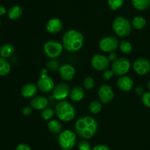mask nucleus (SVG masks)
<instances>
[{"instance_id":"f257e3e1","label":"nucleus","mask_w":150,"mask_h":150,"mask_svg":"<svg viewBox=\"0 0 150 150\" xmlns=\"http://www.w3.org/2000/svg\"><path fill=\"white\" fill-rule=\"evenodd\" d=\"M74 127L79 137L83 139H89L98 132V123L92 116H83L76 121Z\"/></svg>"},{"instance_id":"f03ea898","label":"nucleus","mask_w":150,"mask_h":150,"mask_svg":"<svg viewBox=\"0 0 150 150\" xmlns=\"http://www.w3.org/2000/svg\"><path fill=\"white\" fill-rule=\"evenodd\" d=\"M83 35L79 31L70 29L64 34L62 38L63 47L67 51H78L83 45Z\"/></svg>"},{"instance_id":"7ed1b4c3","label":"nucleus","mask_w":150,"mask_h":150,"mask_svg":"<svg viewBox=\"0 0 150 150\" xmlns=\"http://www.w3.org/2000/svg\"><path fill=\"white\" fill-rule=\"evenodd\" d=\"M55 113L60 121H70L76 116V109L71 103L64 100L57 104Z\"/></svg>"},{"instance_id":"20e7f679","label":"nucleus","mask_w":150,"mask_h":150,"mask_svg":"<svg viewBox=\"0 0 150 150\" xmlns=\"http://www.w3.org/2000/svg\"><path fill=\"white\" fill-rule=\"evenodd\" d=\"M112 29L118 36L124 38L130 34L132 25L127 19L123 16H118L113 21Z\"/></svg>"},{"instance_id":"39448f33","label":"nucleus","mask_w":150,"mask_h":150,"mask_svg":"<svg viewBox=\"0 0 150 150\" xmlns=\"http://www.w3.org/2000/svg\"><path fill=\"white\" fill-rule=\"evenodd\" d=\"M76 134L70 129H65L59 133L58 137L59 144L62 150H71L76 143Z\"/></svg>"},{"instance_id":"423d86ee","label":"nucleus","mask_w":150,"mask_h":150,"mask_svg":"<svg viewBox=\"0 0 150 150\" xmlns=\"http://www.w3.org/2000/svg\"><path fill=\"white\" fill-rule=\"evenodd\" d=\"M63 45L54 40L48 41L44 44L43 51L45 55L51 59H56L59 57L63 51Z\"/></svg>"},{"instance_id":"0eeeda50","label":"nucleus","mask_w":150,"mask_h":150,"mask_svg":"<svg viewBox=\"0 0 150 150\" xmlns=\"http://www.w3.org/2000/svg\"><path fill=\"white\" fill-rule=\"evenodd\" d=\"M130 69V61L127 57H122L117 58V60L112 63L111 70L114 71V74L117 76L125 75Z\"/></svg>"},{"instance_id":"6e6552de","label":"nucleus","mask_w":150,"mask_h":150,"mask_svg":"<svg viewBox=\"0 0 150 150\" xmlns=\"http://www.w3.org/2000/svg\"><path fill=\"white\" fill-rule=\"evenodd\" d=\"M120 45L118 38L115 36L108 35L103 38L99 42V47L103 51L111 53L115 51Z\"/></svg>"},{"instance_id":"1a4fd4ad","label":"nucleus","mask_w":150,"mask_h":150,"mask_svg":"<svg viewBox=\"0 0 150 150\" xmlns=\"http://www.w3.org/2000/svg\"><path fill=\"white\" fill-rule=\"evenodd\" d=\"M70 85L66 82H59L54 86L52 91V96L54 99L58 101H64L70 96Z\"/></svg>"},{"instance_id":"9d476101","label":"nucleus","mask_w":150,"mask_h":150,"mask_svg":"<svg viewBox=\"0 0 150 150\" xmlns=\"http://www.w3.org/2000/svg\"><path fill=\"white\" fill-rule=\"evenodd\" d=\"M110 60L103 54H97L92 57L91 65L92 68L98 71H105L109 66Z\"/></svg>"},{"instance_id":"9b49d317","label":"nucleus","mask_w":150,"mask_h":150,"mask_svg":"<svg viewBox=\"0 0 150 150\" xmlns=\"http://www.w3.org/2000/svg\"><path fill=\"white\" fill-rule=\"evenodd\" d=\"M98 96H99L101 102L104 103V104H108L114 99V91L109 85L103 84L98 89Z\"/></svg>"},{"instance_id":"f8f14e48","label":"nucleus","mask_w":150,"mask_h":150,"mask_svg":"<svg viewBox=\"0 0 150 150\" xmlns=\"http://www.w3.org/2000/svg\"><path fill=\"white\" fill-rule=\"evenodd\" d=\"M37 85H38V88L44 93L51 92L55 86L52 78L47 74H42L40 76L38 79Z\"/></svg>"},{"instance_id":"ddd939ff","label":"nucleus","mask_w":150,"mask_h":150,"mask_svg":"<svg viewBox=\"0 0 150 150\" xmlns=\"http://www.w3.org/2000/svg\"><path fill=\"white\" fill-rule=\"evenodd\" d=\"M133 68L135 72L138 74H146L150 71V61L146 58L140 57L135 60Z\"/></svg>"},{"instance_id":"4468645a","label":"nucleus","mask_w":150,"mask_h":150,"mask_svg":"<svg viewBox=\"0 0 150 150\" xmlns=\"http://www.w3.org/2000/svg\"><path fill=\"white\" fill-rule=\"evenodd\" d=\"M59 73L62 79L65 81H70L74 78L76 70L72 65L64 64L59 67Z\"/></svg>"},{"instance_id":"2eb2a0df","label":"nucleus","mask_w":150,"mask_h":150,"mask_svg":"<svg viewBox=\"0 0 150 150\" xmlns=\"http://www.w3.org/2000/svg\"><path fill=\"white\" fill-rule=\"evenodd\" d=\"M45 29L49 33L57 34L61 32L63 29V23L59 19L54 18L51 19L47 22L45 25Z\"/></svg>"},{"instance_id":"dca6fc26","label":"nucleus","mask_w":150,"mask_h":150,"mask_svg":"<svg viewBox=\"0 0 150 150\" xmlns=\"http://www.w3.org/2000/svg\"><path fill=\"white\" fill-rule=\"evenodd\" d=\"M117 85L118 88L122 91H130L134 86V82L131 77L126 75L121 76L117 79Z\"/></svg>"},{"instance_id":"f3484780","label":"nucleus","mask_w":150,"mask_h":150,"mask_svg":"<svg viewBox=\"0 0 150 150\" xmlns=\"http://www.w3.org/2000/svg\"><path fill=\"white\" fill-rule=\"evenodd\" d=\"M38 85H35V83H32V82H29V83L26 84L22 87L21 93L24 98L31 99L35 97V96L38 93Z\"/></svg>"},{"instance_id":"a211bd4d","label":"nucleus","mask_w":150,"mask_h":150,"mask_svg":"<svg viewBox=\"0 0 150 150\" xmlns=\"http://www.w3.org/2000/svg\"><path fill=\"white\" fill-rule=\"evenodd\" d=\"M48 104V101L46 99V97L43 96H38L34 97L30 101V106L33 109H35L37 110H42Z\"/></svg>"},{"instance_id":"6ab92c4d","label":"nucleus","mask_w":150,"mask_h":150,"mask_svg":"<svg viewBox=\"0 0 150 150\" xmlns=\"http://www.w3.org/2000/svg\"><path fill=\"white\" fill-rule=\"evenodd\" d=\"M85 96V91L82 87L75 86L70 90V98L73 101H80Z\"/></svg>"},{"instance_id":"aec40b11","label":"nucleus","mask_w":150,"mask_h":150,"mask_svg":"<svg viewBox=\"0 0 150 150\" xmlns=\"http://www.w3.org/2000/svg\"><path fill=\"white\" fill-rule=\"evenodd\" d=\"M22 14H23V10L20 6H13L8 10V17L11 20H17L20 19Z\"/></svg>"},{"instance_id":"412c9836","label":"nucleus","mask_w":150,"mask_h":150,"mask_svg":"<svg viewBox=\"0 0 150 150\" xmlns=\"http://www.w3.org/2000/svg\"><path fill=\"white\" fill-rule=\"evenodd\" d=\"M47 126H48V129L49 130V132L53 134L60 133L62 129V124L58 120H56V119L49 121Z\"/></svg>"},{"instance_id":"4be33fe9","label":"nucleus","mask_w":150,"mask_h":150,"mask_svg":"<svg viewBox=\"0 0 150 150\" xmlns=\"http://www.w3.org/2000/svg\"><path fill=\"white\" fill-rule=\"evenodd\" d=\"M15 52L14 46L10 44H6L0 47V55L1 57H9L13 55Z\"/></svg>"},{"instance_id":"5701e85b","label":"nucleus","mask_w":150,"mask_h":150,"mask_svg":"<svg viewBox=\"0 0 150 150\" xmlns=\"http://www.w3.org/2000/svg\"><path fill=\"white\" fill-rule=\"evenodd\" d=\"M146 24V19L144 17L140 16H136L134 19L132 21L131 25L134 29H137V30H140L144 28V26Z\"/></svg>"},{"instance_id":"b1692460","label":"nucleus","mask_w":150,"mask_h":150,"mask_svg":"<svg viewBox=\"0 0 150 150\" xmlns=\"http://www.w3.org/2000/svg\"><path fill=\"white\" fill-rule=\"evenodd\" d=\"M11 66L9 62L4 57H0V76H6L10 73Z\"/></svg>"},{"instance_id":"393cba45","label":"nucleus","mask_w":150,"mask_h":150,"mask_svg":"<svg viewBox=\"0 0 150 150\" xmlns=\"http://www.w3.org/2000/svg\"><path fill=\"white\" fill-rule=\"evenodd\" d=\"M132 4L139 10H145L149 7L150 0H131Z\"/></svg>"},{"instance_id":"a878e982","label":"nucleus","mask_w":150,"mask_h":150,"mask_svg":"<svg viewBox=\"0 0 150 150\" xmlns=\"http://www.w3.org/2000/svg\"><path fill=\"white\" fill-rule=\"evenodd\" d=\"M89 110L93 114H98L102 110V103H101V101H98V100L92 101L89 104Z\"/></svg>"},{"instance_id":"bb28decb","label":"nucleus","mask_w":150,"mask_h":150,"mask_svg":"<svg viewBox=\"0 0 150 150\" xmlns=\"http://www.w3.org/2000/svg\"><path fill=\"white\" fill-rule=\"evenodd\" d=\"M121 51H122L124 54H130L133 50V46L132 44L127 41H122L120 42L119 45Z\"/></svg>"},{"instance_id":"cd10ccee","label":"nucleus","mask_w":150,"mask_h":150,"mask_svg":"<svg viewBox=\"0 0 150 150\" xmlns=\"http://www.w3.org/2000/svg\"><path fill=\"white\" fill-rule=\"evenodd\" d=\"M124 1L125 0H108V7L112 10H117L123 5Z\"/></svg>"},{"instance_id":"c85d7f7f","label":"nucleus","mask_w":150,"mask_h":150,"mask_svg":"<svg viewBox=\"0 0 150 150\" xmlns=\"http://www.w3.org/2000/svg\"><path fill=\"white\" fill-rule=\"evenodd\" d=\"M54 110L51 108H45L41 111V117L45 121L50 120L54 116Z\"/></svg>"},{"instance_id":"c756f323","label":"nucleus","mask_w":150,"mask_h":150,"mask_svg":"<svg viewBox=\"0 0 150 150\" xmlns=\"http://www.w3.org/2000/svg\"><path fill=\"white\" fill-rule=\"evenodd\" d=\"M46 67L48 69V70L51 71H56L58 69H59V63L57 60L52 59L49 62H48V63L46 65Z\"/></svg>"},{"instance_id":"7c9ffc66","label":"nucleus","mask_w":150,"mask_h":150,"mask_svg":"<svg viewBox=\"0 0 150 150\" xmlns=\"http://www.w3.org/2000/svg\"><path fill=\"white\" fill-rule=\"evenodd\" d=\"M95 81L92 77H86V79L83 80V86L86 90H91L95 87Z\"/></svg>"},{"instance_id":"2f4dec72","label":"nucleus","mask_w":150,"mask_h":150,"mask_svg":"<svg viewBox=\"0 0 150 150\" xmlns=\"http://www.w3.org/2000/svg\"><path fill=\"white\" fill-rule=\"evenodd\" d=\"M79 150H92V146L89 141L86 140H82L78 144Z\"/></svg>"},{"instance_id":"473e14b6","label":"nucleus","mask_w":150,"mask_h":150,"mask_svg":"<svg viewBox=\"0 0 150 150\" xmlns=\"http://www.w3.org/2000/svg\"><path fill=\"white\" fill-rule=\"evenodd\" d=\"M142 102L146 107L150 108V91L145 92L142 96Z\"/></svg>"},{"instance_id":"72a5a7b5","label":"nucleus","mask_w":150,"mask_h":150,"mask_svg":"<svg viewBox=\"0 0 150 150\" xmlns=\"http://www.w3.org/2000/svg\"><path fill=\"white\" fill-rule=\"evenodd\" d=\"M114 73L112 70H105L103 74V78L105 80H109L114 76Z\"/></svg>"},{"instance_id":"f704fd0d","label":"nucleus","mask_w":150,"mask_h":150,"mask_svg":"<svg viewBox=\"0 0 150 150\" xmlns=\"http://www.w3.org/2000/svg\"><path fill=\"white\" fill-rule=\"evenodd\" d=\"M32 109L33 108L31 106H26V107L22 109V113L26 116H30L32 113Z\"/></svg>"},{"instance_id":"c9c22d12","label":"nucleus","mask_w":150,"mask_h":150,"mask_svg":"<svg viewBox=\"0 0 150 150\" xmlns=\"http://www.w3.org/2000/svg\"><path fill=\"white\" fill-rule=\"evenodd\" d=\"M16 150H32L31 147L26 144H20L16 146Z\"/></svg>"},{"instance_id":"e433bc0d","label":"nucleus","mask_w":150,"mask_h":150,"mask_svg":"<svg viewBox=\"0 0 150 150\" xmlns=\"http://www.w3.org/2000/svg\"><path fill=\"white\" fill-rule=\"evenodd\" d=\"M92 150H111L109 147L104 144H100V145H96L92 149Z\"/></svg>"},{"instance_id":"4c0bfd02","label":"nucleus","mask_w":150,"mask_h":150,"mask_svg":"<svg viewBox=\"0 0 150 150\" xmlns=\"http://www.w3.org/2000/svg\"><path fill=\"white\" fill-rule=\"evenodd\" d=\"M108 58L110 61L114 62L115 60H117V58H118V57H117V54L115 52V51H113V52L109 53V55H108Z\"/></svg>"},{"instance_id":"58836bf2","label":"nucleus","mask_w":150,"mask_h":150,"mask_svg":"<svg viewBox=\"0 0 150 150\" xmlns=\"http://www.w3.org/2000/svg\"><path fill=\"white\" fill-rule=\"evenodd\" d=\"M135 91H136V94L139 96H143V94L145 93L144 89L143 87H142V86L136 87V89H135Z\"/></svg>"},{"instance_id":"ea45409f","label":"nucleus","mask_w":150,"mask_h":150,"mask_svg":"<svg viewBox=\"0 0 150 150\" xmlns=\"http://www.w3.org/2000/svg\"><path fill=\"white\" fill-rule=\"evenodd\" d=\"M6 8L3 6H0V16H3L6 13Z\"/></svg>"},{"instance_id":"a19ab883","label":"nucleus","mask_w":150,"mask_h":150,"mask_svg":"<svg viewBox=\"0 0 150 150\" xmlns=\"http://www.w3.org/2000/svg\"><path fill=\"white\" fill-rule=\"evenodd\" d=\"M48 73V69L47 68H42L40 69V74H47Z\"/></svg>"},{"instance_id":"79ce46f5","label":"nucleus","mask_w":150,"mask_h":150,"mask_svg":"<svg viewBox=\"0 0 150 150\" xmlns=\"http://www.w3.org/2000/svg\"><path fill=\"white\" fill-rule=\"evenodd\" d=\"M147 88H148V89H149V91H150V80L149 81V82H148V83H147Z\"/></svg>"},{"instance_id":"37998d69","label":"nucleus","mask_w":150,"mask_h":150,"mask_svg":"<svg viewBox=\"0 0 150 150\" xmlns=\"http://www.w3.org/2000/svg\"><path fill=\"white\" fill-rule=\"evenodd\" d=\"M0 26H1V19H0Z\"/></svg>"}]
</instances>
